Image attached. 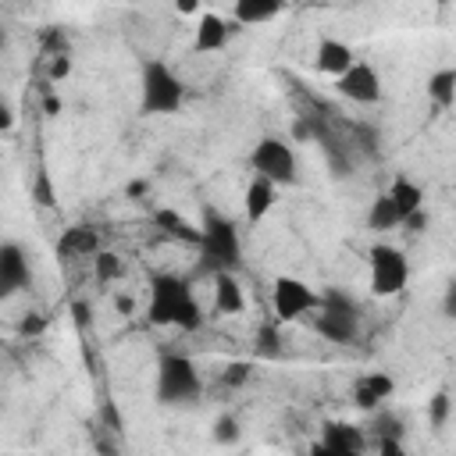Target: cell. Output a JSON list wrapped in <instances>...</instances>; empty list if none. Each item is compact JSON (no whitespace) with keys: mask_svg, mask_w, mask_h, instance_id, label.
Listing matches in <instances>:
<instances>
[{"mask_svg":"<svg viewBox=\"0 0 456 456\" xmlns=\"http://www.w3.org/2000/svg\"><path fill=\"white\" fill-rule=\"evenodd\" d=\"M146 317L157 328H182V331H196L203 324V314H200V303L192 296V285L182 274H171V271L153 274Z\"/></svg>","mask_w":456,"mask_h":456,"instance_id":"cell-1","label":"cell"},{"mask_svg":"<svg viewBox=\"0 0 456 456\" xmlns=\"http://www.w3.org/2000/svg\"><path fill=\"white\" fill-rule=\"evenodd\" d=\"M200 249H203V264L217 274V271H232L242 260V242H239V228L232 217L217 214L214 207L203 210L200 221Z\"/></svg>","mask_w":456,"mask_h":456,"instance_id":"cell-2","label":"cell"},{"mask_svg":"<svg viewBox=\"0 0 456 456\" xmlns=\"http://www.w3.org/2000/svg\"><path fill=\"white\" fill-rule=\"evenodd\" d=\"M185 103V86L182 78L157 57H150L142 64V78H139V110L142 114H175Z\"/></svg>","mask_w":456,"mask_h":456,"instance_id":"cell-3","label":"cell"},{"mask_svg":"<svg viewBox=\"0 0 456 456\" xmlns=\"http://www.w3.org/2000/svg\"><path fill=\"white\" fill-rule=\"evenodd\" d=\"M314 331L324 335L328 342H338V346L356 342V335H360V306H356L346 292H338V289L321 292V306H317V317H314Z\"/></svg>","mask_w":456,"mask_h":456,"instance_id":"cell-4","label":"cell"},{"mask_svg":"<svg viewBox=\"0 0 456 456\" xmlns=\"http://www.w3.org/2000/svg\"><path fill=\"white\" fill-rule=\"evenodd\" d=\"M203 392V378L196 363L182 353H164L157 363V399L160 403H189Z\"/></svg>","mask_w":456,"mask_h":456,"instance_id":"cell-5","label":"cell"},{"mask_svg":"<svg viewBox=\"0 0 456 456\" xmlns=\"http://www.w3.org/2000/svg\"><path fill=\"white\" fill-rule=\"evenodd\" d=\"M367 271H370V292L388 299V296H399L410 281V260L399 246H388V242H378L370 246L367 253Z\"/></svg>","mask_w":456,"mask_h":456,"instance_id":"cell-6","label":"cell"},{"mask_svg":"<svg viewBox=\"0 0 456 456\" xmlns=\"http://www.w3.org/2000/svg\"><path fill=\"white\" fill-rule=\"evenodd\" d=\"M249 164H253V175H264L271 178L274 185H296L299 182V160H296V150L278 139V135H267L253 146L249 153Z\"/></svg>","mask_w":456,"mask_h":456,"instance_id":"cell-7","label":"cell"},{"mask_svg":"<svg viewBox=\"0 0 456 456\" xmlns=\"http://www.w3.org/2000/svg\"><path fill=\"white\" fill-rule=\"evenodd\" d=\"M321 306V292H314L303 278H292V274H281L274 278V289H271V310L281 324H292L299 317H306L310 310Z\"/></svg>","mask_w":456,"mask_h":456,"instance_id":"cell-8","label":"cell"},{"mask_svg":"<svg viewBox=\"0 0 456 456\" xmlns=\"http://www.w3.org/2000/svg\"><path fill=\"white\" fill-rule=\"evenodd\" d=\"M335 93L349 103H378L381 100V75L367 61H356L353 68H346L335 78Z\"/></svg>","mask_w":456,"mask_h":456,"instance_id":"cell-9","label":"cell"},{"mask_svg":"<svg viewBox=\"0 0 456 456\" xmlns=\"http://www.w3.org/2000/svg\"><path fill=\"white\" fill-rule=\"evenodd\" d=\"M32 271H28V256L18 242H0V296H14L28 285Z\"/></svg>","mask_w":456,"mask_h":456,"instance_id":"cell-10","label":"cell"},{"mask_svg":"<svg viewBox=\"0 0 456 456\" xmlns=\"http://www.w3.org/2000/svg\"><path fill=\"white\" fill-rule=\"evenodd\" d=\"M321 452H335V456H356L367 449V435L356 428V424H346V420H328L321 428Z\"/></svg>","mask_w":456,"mask_h":456,"instance_id":"cell-11","label":"cell"},{"mask_svg":"<svg viewBox=\"0 0 456 456\" xmlns=\"http://www.w3.org/2000/svg\"><path fill=\"white\" fill-rule=\"evenodd\" d=\"M314 64H317V71L338 78L346 68L356 64V53H353L349 43H342V39H335V36H321V39H317V50H314Z\"/></svg>","mask_w":456,"mask_h":456,"instance_id":"cell-12","label":"cell"},{"mask_svg":"<svg viewBox=\"0 0 456 456\" xmlns=\"http://www.w3.org/2000/svg\"><path fill=\"white\" fill-rule=\"evenodd\" d=\"M100 253V232L93 224H71L57 235V256L75 260V256H96Z\"/></svg>","mask_w":456,"mask_h":456,"instance_id":"cell-13","label":"cell"},{"mask_svg":"<svg viewBox=\"0 0 456 456\" xmlns=\"http://www.w3.org/2000/svg\"><path fill=\"white\" fill-rule=\"evenodd\" d=\"M228 36H232V25H228L221 14L207 11V14H200V21H196V32H192V50H196V53H214V50H224V46H228Z\"/></svg>","mask_w":456,"mask_h":456,"instance_id":"cell-14","label":"cell"},{"mask_svg":"<svg viewBox=\"0 0 456 456\" xmlns=\"http://www.w3.org/2000/svg\"><path fill=\"white\" fill-rule=\"evenodd\" d=\"M392 392H395V381H392L388 374H381V370H370V374L356 378V385H353V403H356L360 410H378Z\"/></svg>","mask_w":456,"mask_h":456,"instance_id":"cell-15","label":"cell"},{"mask_svg":"<svg viewBox=\"0 0 456 456\" xmlns=\"http://www.w3.org/2000/svg\"><path fill=\"white\" fill-rule=\"evenodd\" d=\"M274 196H278V185L271 182V178H264V175H253L249 178V185H246V196H242V203H246V221H264L267 214H271V207H274Z\"/></svg>","mask_w":456,"mask_h":456,"instance_id":"cell-16","label":"cell"},{"mask_svg":"<svg viewBox=\"0 0 456 456\" xmlns=\"http://www.w3.org/2000/svg\"><path fill=\"white\" fill-rule=\"evenodd\" d=\"M246 306V296H242V285L235 281L232 271H217L214 274V310L232 317V314H242Z\"/></svg>","mask_w":456,"mask_h":456,"instance_id":"cell-17","label":"cell"},{"mask_svg":"<svg viewBox=\"0 0 456 456\" xmlns=\"http://www.w3.org/2000/svg\"><path fill=\"white\" fill-rule=\"evenodd\" d=\"M392 200H395V207H399V214H403V221L413 214V210H420L424 207V189L413 182V178H406V175H399L388 189H385Z\"/></svg>","mask_w":456,"mask_h":456,"instance_id":"cell-18","label":"cell"},{"mask_svg":"<svg viewBox=\"0 0 456 456\" xmlns=\"http://www.w3.org/2000/svg\"><path fill=\"white\" fill-rule=\"evenodd\" d=\"M285 0H235L232 14H235V25H260V21H271L278 11H281Z\"/></svg>","mask_w":456,"mask_h":456,"instance_id":"cell-19","label":"cell"},{"mask_svg":"<svg viewBox=\"0 0 456 456\" xmlns=\"http://www.w3.org/2000/svg\"><path fill=\"white\" fill-rule=\"evenodd\" d=\"M367 228H374V232L403 228V214H399V207H395V200H392L388 192H381V196L370 203V210H367Z\"/></svg>","mask_w":456,"mask_h":456,"instance_id":"cell-20","label":"cell"},{"mask_svg":"<svg viewBox=\"0 0 456 456\" xmlns=\"http://www.w3.org/2000/svg\"><path fill=\"white\" fill-rule=\"evenodd\" d=\"M428 100L438 107V110H449L456 103V68H438L431 78H428Z\"/></svg>","mask_w":456,"mask_h":456,"instance_id":"cell-21","label":"cell"},{"mask_svg":"<svg viewBox=\"0 0 456 456\" xmlns=\"http://www.w3.org/2000/svg\"><path fill=\"white\" fill-rule=\"evenodd\" d=\"M153 224L157 228H164V232H171V235H178V239H185V242H196L200 246V228H192L178 210H171V207H157L153 210Z\"/></svg>","mask_w":456,"mask_h":456,"instance_id":"cell-22","label":"cell"},{"mask_svg":"<svg viewBox=\"0 0 456 456\" xmlns=\"http://www.w3.org/2000/svg\"><path fill=\"white\" fill-rule=\"evenodd\" d=\"M93 274H96V281H114L118 274H121V256L118 253H110V249H100L96 256H93Z\"/></svg>","mask_w":456,"mask_h":456,"instance_id":"cell-23","label":"cell"},{"mask_svg":"<svg viewBox=\"0 0 456 456\" xmlns=\"http://www.w3.org/2000/svg\"><path fill=\"white\" fill-rule=\"evenodd\" d=\"M449 413H452V399H449V392H435V395L428 399V420H431L435 428H445Z\"/></svg>","mask_w":456,"mask_h":456,"instance_id":"cell-24","label":"cell"},{"mask_svg":"<svg viewBox=\"0 0 456 456\" xmlns=\"http://www.w3.org/2000/svg\"><path fill=\"white\" fill-rule=\"evenodd\" d=\"M32 200H36L39 207H53L57 192H53V185H50V175H46V171H36V178H32Z\"/></svg>","mask_w":456,"mask_h":456,"instance_id":"cell-25","label":"cell"},{"mask_svg":"<svg viewBox=\"0 0 456 456\" xmlns=\"http://www.w3.org/2000/svg\"><path fill=\"white\" fill-rule=\"evenodd\" d=\"M68 75H71V57L68 53H53L50 64H46V78L50 82H64Z\"/></svg>","mask_w":456,"mask_h":456,"instance_id":"cell-26","label":"cell"},{"mask_svg":"<svg viewBox=\"0 0 456 456\" xmlns=\"http://www.w3.org/2000/svg\"><path fill=\"white\" fill-rule=\"evenodd\" d=\"M214 438H217V442H235V438H239V424H235V417H217V424H214Z\"/></svg>","mask_w":456,"mask_h":456,"instance_id":"cell-27","label":"cell"},{"mask_svg":"<svg viewBox=\"0 0 456 456\" xmlns=\"http://www.w3.org/2000/svg\"><path fill=\"white\" fill-rule=\"evenodd\" d=\"M246 378H249V363H228L224 374H221L224 385H242Z\"/></svg>","mask_w":456,"mask_h":456,"instance_id":"cell-28","label":"cell"},{"mask_svg":"<svg viewBox=\"0 0 456 456\" xmlns=\"http://www.w3.org/2000/svg\"><path fill=\"white\" fill-rule=\"evenodd\" d=\"M43 328H46V321H43L39 314H28V317L18 321V335H39Z\"/></svg>","mask_w":456,"mask_h":456,"instance_id":"cell-29","label":"cell"},{"mask_svg":"<svg viewBox=\"0 0 456 456\" xmlns=\"http://www.w3.org/2000/svg\"><path fill=\"white\" fill-rule=\"evenodd\" d=\"M274 342H278L274 328H264V331H260V346H256V353H260V356H278V346H274Z\"/></svg>","mask_w":456,"mask_h":456,"instance_id":"cell-30","label":"cell"},{"mask_svg":"<svg viewBox=\"0 0 456 456\" xmlns=\"http://www.w3.org/2000/svg\"><path fill=\"white\" fill-rule=\"evenodd\" d=\"M442 314H445L449 321H456V278L445 285V296H442Z\"/></svg>","mask_w":456,"mask_h":456,"instance_id":"cell-31","label":"cell"},{"mask_svg":"<svg viewBox=\"0 0 456 456\" xmlns=\"http://www.w3.org/2000/svg\"><path fill=\"white\" fill-rule=\"evenodd\" d=\"M378 449H381L385 456H403V442H399L395 435H381V438H378Z\"/></svg>","mask_w":456,"mask_h":456,"instance_id":"cell-32","label":"cell"},{"mask_svg":"<svg viewBox=\"0 0 456 456\" xmlns=\"http://www.w3.org/2000/svg\"><path fill=\"white\" fill-rule=\"evenodd\" d=\"M424 224H428V214H424V207H420V210H413V214L403 221V228H406V232H413V235H417V232H424Z\"/></svg>","mask_w":456,"mask_h":456,"instance_id":"cell-33","label":"cell"},{"mask_svg":"<svg viewBox=\"0 0 456 456\" xmlns=\"http://www.w3.org/2000/svg\"><path fill=\"white\" fill-rule=\"evenodd\" d=\"M374 424H378V431H381V435H395V438L403 435V420H395V417H378Z\"/></svg>","mask_w":456,"mask_h":456,"instance_id":"cell-34","label":"cell"},{"mask_svg":"<svg viewBox=\"0 0 456 456\" xmlns=\"http://www.w3.org/2000/svg\"><path fill=\"white\" fill-rule=\"evenodd\" d=\"M43 110H46L50 118H57V114H61V96H53V93L46 89V96H43Z\"/></svg>","mask_w":456,"mask_h":456,"instance_id":"cell-35","label":"cell"},{"mask_svg":"<svg viewBox=\"0 0 456 456\" xmlns=\"http://www.w3.org/2000/svg\"><path fill=\"white\" fill-rule=\"evenodd\" d=\"M178 14H200V0H175Z\"/></svg>","mask_w":456,"mask_h":456,"instance_id":"cell-36","label":"cell"},{"mask_svg":"<svg viewBox=\"0 0 456 456\" xmlns=\"http://www.w3.org/2000/svg\"><path fill=\"white\" fill-rule=\"evenodd\" d=\"M146 189H150V182H142V178L128 182V196H146Z\"/></svg>","mask_w":456,"mask_h":456,"instance_id":"cell-37","label":"cell"},{"mask_svg":"<svg viewBox=\"0 0 456 456\" xmlns=\"http://www.w3.org/2000/svg\"><path fill=\"white\" fill-rule=\"evenodd\" d=\"M75 321H78V324L89 321V306H86V303H75Z\"/></svg>","mask_w":456,"mask_h":456,"instance_id":"cell-38","label":"cell"},{"mask_svg":"<svg viewBox=\"0 0 456 456\" xmlns=\"http://www.w3.org/2000/svg\"><path fill=\"white\" fill-rule=\"evenodd\" d=\"M0 125H4V132L14 125V114H11V107H4V118H0Z\"/></svg>","mask_w":456,"mask_h":456,"instance_id":"cell-39","label":"cell"},{"mask_svg":"<svg viewBox=\"0 0 456 456\" xmlns=\"http://www.w3.org/2000/svg\"><path fill=\"white\" fill-rule=\"evenodd\" d=\"M118 310H121V314H132V299H128V296H121V299H118Z\"/></svg>","mask_w":456,"mask_h":456,"instance_id":"cell-40","label":"cell"},{"mask_svg":"<svg viewBox=\"0 0 456 456\" xmlns=\"http://www.w3.org/2000/svg\"><path fill=\"white\" fill-rule=\"evenodd\" d=\"M435 4H438V7H445V4H449V0H435Z\"/></svg>","mask_w":456,"mask_h":456,"instance_id":"cell-41","label":"cell"}]
</instances>
